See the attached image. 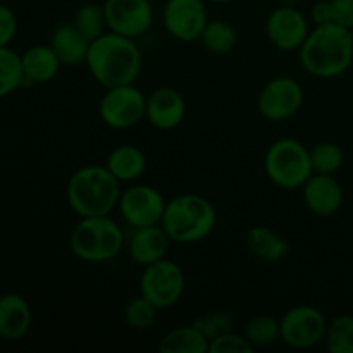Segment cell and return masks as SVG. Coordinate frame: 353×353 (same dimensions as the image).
<instances>
[{
	"mask_svg": "<svg viewBox=\"0 0 353 353\" xmlns=\"http://www.w3.org/2000/svg\"><path fill=\"white\" fill-rule=\"evenodd\" d=\"M85 64L99 85L112 88L137 81L143 57L137 40L107 31L97 40L90 41Z\"/></svg>",
	"mask_w": 353,
	"mask_h": 353,
	"instance_id": "cell-1",
	"label": "cell"
},
{
	"mask_svg": "<svg viewBox=\"0 0 353 353\" xmlns=\"http://www.w3.org/2000/svg\"><path fill=\"white\" fill-rule=\"evenodd\" d=\"M300 52V64L309 74L321 79L338 78L353 64V33L330 23L309 31Z\"/></svg>",
	"mask_w": 353,
	"mask_h": 353,
	"instance_id": "cell-2",
	"label": "cell"
},
{
	"mask_svg": "<svg viewBox=\"0 0 353 353\" xmlns=\"http://www.w3.org/2000/svg\"><path fill=\"white\" fill-rule=\"evenodd\" d=\"M121 192V181L105 164L76 169L65 185L68 205L78 217L109 216L117 207Z\"/></svg>",
	"mask_w": 353,
	"mask_h": 353,
	"instance_id": "cell-3",
	"label": "cell"
},
{
	"mask_svg": "<svg viewBox=\"0 0 353 353\" xmlns=\"http://www.w3.org/2000/svg\"><path fill=\"white\" fill-rule=\"evenodd\" d=\"M161 224L172 243H199L216 228V207L199 193H181L168 200Z\"/></svg>",
	"mask_w": 353,
	"mask_h": 353,
	"instance_id": "cell-4",
	"label": "cell"
},
{
	"mask_svg": "<svg viewBox=\"0 0 353 353\" xmlns=\"http://www.w3.org/2000/svg\"><path fill=\"white\" fill-rule=\"evenodd\" d=\"M124 233L109 216L79 217L69 234V248L76 259L88 264H102L119 255Z\"/></svg>",
	"mask_w": 353,
	"mask_h": 353,
	"instance_id": "cell-5",
	"label": "cell"
},
{
	"mask_svg": "<svg viewBox=\"0 0 353 353\" xmlns=\"http://www.w3.org/2000/svg\"><path fill=\"white\" fill-rule=\"evenodd\" d=\"M264 171L272 185L283 190H299L314 174L310 152L295 138H279L264 155Z\"/></svg>",
	"mask_w": 353,
	"mask_h": 353,
	"instance_id": "cell-6",
	"label": "cell"
},
{
	"mask_svg": "<svg viewBox=\"0 0 353 353\" xmlns=\"http://www.w3.org/2000/svg\"><path fill=\"white\" fill-rule=\"evenodd\" d=\"M185 286L183 268L168 257L145 265L140 276V295L159 310L176 305L185 293Z\"/></svg>",
	"mask_w": 353,
	"mask_h": 353,
	"instance_id": "cell-7",
	"label": "cell"
},
{
	"mask_svg": "<svg viewBox=\"0 0 353 353\" xmlns=\"http://www.w3.org/2000/svg\"><path fill=\"white\" fill-rule=\"evenodd\" d=\"M147 97L134 83L105 88L99 102V116L112 130H128L145 119Z\"/></svg>",
	"mask_w": 353,
	"mask_h": 353,
	"instance_id": "cell-8",
	"label": "cell"
},
{
	"mask_svg": "<svg viewBox=\"0 0 353 353\" xmlns=\"http://www.w3.org/2000/svg\"><path fill=\"white\" fill-rule=\"evenodd\" d=\"M281 341L295 350H307L324 341L327 319L317 307L295 305L279 319Z\"/></svg>",
	"mask_w": 353,
	"mask_h": 353,
	"instance_id": "cell-9",
	"label": "cell"
},
{
	"mask_svg": "<svg viewBox=\"0 0 353 353\" xmlns=\"http://www.w3.org/2000/svg\"><path fill=\"white\" fill-rule=\"evenodd\" d=\"M305 93L292 76H278L265 83L257 97V110L264 119L281 123L295 116L303 105Z\"/></svg>",
	"mask_w": 353,
	"mask_h": 353,
	"instance_id": "cell-10",
	"label": "cell"
},
{
	"mask_svg": "<svg viewBox=\"0 0 353 353\" xmlns=\"http://www.w3.org/2000/svg\"><path fill=\"white\" fill-rule=\"evenodd\" d=\"M168 200L150 185H131L121 192L117 209L128 226L141 228L161 224Z\"/></svg>",
	"mask_w": 353,
	"mask_h": 353,
	"instance_id": "cell-11",
	"label": "cell"
},
{
	"mask_svg": "<svg viewBox=\"0 0 353 353\" xmlns=\"http://www.w3.org/2000/svg\"><path fill=\"white\" fill-rule=\"evenodd\" d=\"M162 17L165 31L183 43L200 40L209 23L205 0H168Z\"/></svg>",
	"mask_w": 353,
	"mask_h": 353,
	"instance_id": "cell-12",
	"label": "cell"
},
{
	"mask_svg": "<svg viewBox=\"0 0 353 353\" xmlns=\"http://www.w3.org/2000/svg\"><path fill=\"white\" fill-rule=\"evenodd\" d=\"M103 10L109 31L133 40L143 37L154 24L150 0H105Z\"/></svg>",
	"mask_w": 353,
	"mask_h": 353,
	"instance_id": "cell-13",
	"label": "cell"
},
{
	"mask_svg": "<svg viewBox=\"0 0 353 353\" xmlns=\"http://www.w3.org/2000/svg\"><path fill=\"white\" fill-rule=\"evenodd\" d=\"M309 31L305 14L292 3H285L274 9L265 21L268 40L281 52L299 50Z\"/></svg>",
	"mask_w": 353,
	"mask_h": 353,
	"instance_id": "cell-14",
	"label": "cell"
},
{
	"mask_svg": "<svg viewBox=\"0 0 353 353\" xmlns=\"http://www.w3.org/2000/svg\"><path fill=\"white\" fill-rule=\"evenodd\" d=\"M186 116V102L181 93L171 86L155 88L147 97L145 119L155 130L169 131L178 128Z\"/></svg>",
	"mask_w": 353,
	"mask_h": 353,
	"instance_id": "cell-15",
	"label": "cell"
},
{
	"mask_svg": "<svg viewBox=\"0 0 353 353\" xmlns=\"http://www.w3.org/2000/svg\"><path fill=\"white\" fill-rule=\"evenodd\" d=\"M303 203L312 214L330 217L343 205V188L333 174L314 172L302 186Z\"/></svg>",
	"mask_w": 353,
	"mask_h": 353,
	"instance_id": "cell-16",
	"label": "cell"
},
{
	"mask_svg": "<svg viewBox=\"0 0 353 353\" xmlns=\"http://www.w3.org/2000/svg\"><path fill=\"white\" fill-rule=\"evenodd\" d=\"M171 238L165 233L162 224L134 228L130 241H128V254L131 261L138 265H148L161 261L168 255Z\"/></svg>",
	"mask_w": 353,
	"mask_h": 353,
	"instance_id": "cell-17",
	"label": "cell"
},
{
	"mask_svg": "<svg viewBox=\"0 0 353 353\" xmlns=\"http://www.w3.org/2000/svg\"><path fill=\"white\" fill-rule=\"evenodd\" d=\"M33 321L30 303L17 293H6L0 296V336L16 341L28 334Z\"/></svg>",
	"mask_w": 353,
	"mask_h": 353,
	"instance_id": "cell-18",
	"label": "cell"
},
{
	"mask_svg": "<svg viewBox=\"0 0 353 353\" xmlns=\"http://www.w3.org/2000/svg\"><path fill=\"white\" fill-rule=\"evenodd\" d=\"M50 45L62 65L76 68L85 64L88 55L90 40L72 23L61 24L50 34Z\"/></svg>",
	"mask_w": 353,
	"mask_h": 353,
	"instance_id": "cell-19",
	"label": "cell"
},
{
	"mask_svg": "<svg viewBox=\"0 0 353 353\" xmlns=\"http://www.w3.org/2000/svg\"><path fill=\"white\" fill-rule=\"evenodd\" d=\"M24 81L48 83L57 76L61 61L50 45H33L21 55Z\"/></svg>",
	"mask_w": 353,
	"mask_h": 353,
	"instance_id": "cell-20",
	"label": "cell"
},
{
	"mask_svg": "<svg viewBox=\"0 0 353 353\" xmlns=\"http://www.w3.org/2000/svg\"><path fill=\"white\" fill-rule=\"evenodd\" d=\"M105 165L121 183H133L143 176L147 169V157L143 150L134 145H117L107 155Z\"/></svg>",
	"mask_w": 353,
	"mask_h": 353,
	"instance_id": "cell-21",
	"label": "cell"
},
{
	"mask_svg": "<svg viewBox=\"0 0 353 353\" xmlns=\"http://www.w3.org/2000/svg\"><path fill=\"white\" fill-rule=\"evenodd\" d=\"M247 247L259 261L279 262L290 252V243L272 228L259 224L248 230Z\"/></svg>",
	"mask_w": 353,
	"mask_h": 353,
	"instance_id": "cell-22",
	"label": "cell"
},
{
	"mask_svg": "<svg viewBox=\"0 0 353 353\" xmlns=\"http://www.w3.org/2000/svg\"><path fill=\"white\" fill-rule=\"evenodd\" d=\"M161 353H209V338L195 326H178L168 331L157 345Z\"/></svg>",
	"mask_w": 353,
	"mask_h": 353,
	"instance_id": "cell-23",
	"label": "cell"
},
{
	"mask_svg": "<svg viewBox=\"0 0 353 353\" xmlns=\"http://www.w3.org/2000/svg\"><path fill=\"white\" fill-rule=\"evenodd\" d=\"M200 41L207 52L216 55H226L234 50L238 43V33L230 23L223 19H209L203 28Z\"/></svg>",
	"mask_w": 353,
	"mask_h": 353,
	"instance_id": "cell-24",
	"label": "cell"
},
{
	"mask_svg": "<svg viewBox=\"0 0 353 353\" xmlns=\"http://www.w3.org/2000/svg\"><path fill=\"white\" fill-rule=\"evenodd\" d=\"M243 334L255 348L271 347L276 341L281 340L279 319L269 316V314H259L245 324Z\"/></svg>",
	"mask_w": 353,
	"mask_h": 353,
	"instance_id": "cell-25",
	"label": "cell"
},
{
	"mask_svg": "<svg viewBox=\"0 0 353 353\" xmlns=\"http://www.w3.org/2000/svg\"><path fill=\"white\" fill-rule=\"evenodd\" d=\"M72 24L81 31V34H85L90 41L97 40L99 37H102L103 33L109 31L107 28V17L105 10H103V3H83L74 14V19Z\"/></svg>",
	"mask_w": 353,
	"mask_h": 353,
	"instance_id": "cell-26",
	"label": "cell"
},
{
	"mask_svg": "<svg viewBox=\"0 0 353 353\" xmlns=\"http://www.w3.org/2000/svg\"><path fill=\"white\" fill-rule=\"evenodd\" d=\"M326 348L331 353H353V316L340 314L327 323Z\"/></svg>",
	"mask_w": 353,
	"mask_h": 353,
	"instance_id": "cell-27",
	"label": "cell"
},
{
	"mask_svg": "<svg viewBox=\"0 0 353 353\" xmlns=\"http://www.w3.org/2000/svg\"><path fill=\"white\" fill-rule=\"evenodd\" d=\"M157 307L148 302L145 296L138 293L137 296H131L123 307L124 323L134 331H147L157 321Z\"/></svg>",
	"mask_w": 353,
	"mask_h": 353,
	"instance_id": "cell-28",
	"label": "cell"
},
{
	"mask_svg": "<svg viewBox=\"0 0 353 353\" xmlns=\"http://www.w3.org/2000/svg\"><path fill=\"white\" fill-rule=\"evenodd\" d=\"M24 83L21 55L9 47H0V99L16 92Z\"/></svg>",
	"mask_w": 353,
	"mask_h": 353,
	"instance_id": "cell-29",
	"label": "cell"
},
{
	"mask_svg": "<svg viewBox=\"0 0 353 353\" xmlns=\"http://www.w3.org/2000/svg\"><path fill=\"white\" fill-rule=\"evenodd\" d=\"M310 162L314 172L319 174H336L345 162V154L341 147L333 141H321L309 148Z\"/></svg>",
	"mask_w": 353,
	"mask_h": 353,
	"instance_id": "cell-30",
	"label": "cell"
},
{
	"mask_svg": "<svg viewBox=\"0 0 353 353\" xmlns=\"http://www.w3.org/2000/svg\"><path fill=\"white\" fill-rule=\"evenodd\" d=\"M255 347L245 334L234 333L233 330L214 338L209 343V353H254Z\"/></svg>",
	"mask_w": 353,
	"mask_h": 353,
	"instance_id": "cell-31",
	"label": "cell"
},
{
	"mask_svg": "<svg viewBox=\"0 0 353 353\" xmlns=\"http://www.w3.org/2000/svg\"><path fill=\"white\" fill-rule=\"evenodd\" d=\"M193 324H195V326L199 327L207 338H209V343H210V340H214V338L231 331V327H233V319H231L226 312L212 310V312H207L203 314V316L196 317Z\"/></svg>",
	"mask_w": 353,
	"mask_h": 353,
	"instance_id": "cell-32",
	"label": "cell"
},
{
	"mask_svg": "<svg viewBox=\"0 0 353 353\" xmlns=\"http://www.w3.org/2000/svg\"><path fill=\"white\" fill-rule=\"evenodd\" d=\"M17 33V17L12 9L0 3V47H7Z\"/></svg>",
	"mask_w": 353,
	"mask_h": 353,
	"instance_id": "cell-33",
	"label": "cell"
},
{
	"mask_svg": "<svg viewBox=\"0 0 353 353\" xmlns=\"http://www.w3.org/2000/svg\"><path fill=\"white\" fill-rule=\"evenodd\" d=\"M333 23L353 30V0H330Z\"/></svg>",
	"mask_w": 353,
	"mask_h": 353,
	"instance_id": "cell-34",
	"label": "cell"
},
{
	"mask_svg": "<svg viewBox=\"0 0 353 353\" xmlns=\"http://www.w3.org/2000/svg\"><path fill=\"white\" fill-rule=\"evenodd\" d=\"M310 19H312V23L316 24V26L333 23L330 0H317V2L310 7Z\"/></svg>",
	"mask_w": 353,
	"mask_h": 353,
	"instance_id": "cell-35",
	"label": "cell"
},
{
	"mask_svg": "<svg viewBox=\"0 0 353 353\" xmlns=\"http://www.w3.org/2000/svg\"><path fill=\"white\" fill-rule=\"evenodd\" d=\"M209 2H214V3H228V2H233V0H209Z\"/></svg>",
	"mask_w": 353,
	"mask_h": 353,
	"instance_id": "cell-36",
	"label": "cell"
}]
</instances>
